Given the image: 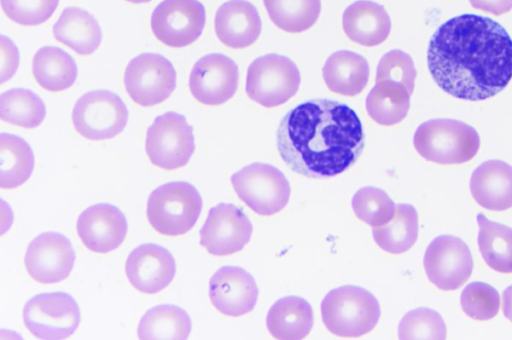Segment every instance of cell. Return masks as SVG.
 <instances>
[{
	"label": "cell",
	"instance_id": "6da1fadb",
	"mask_svg": "<svg viewBox=\"0 0 512 340\" xmlns=\"http://www.w3.org/2000/svg\"><path fill=\"white\" fill-rule=\"evenodd\" d=\"M427 64L444 92L462 100H485L512 79V39L491 18L462 14L434 32Z\"/></svg>",
	"mask_w": 512,
	"mask_h": 340
},
{
	"label": "cell",
	"instance_id": "7a4b0ae2",
	"mask_svg": "<svg viewBox=\"0 0 512 340\" xmlns=\"http://www.w3.org/2000/svg\"><path fill=\"white\" fill-rule=\"evenodd\" d=\"M276 143L280 157L294 172L308 178L337 176L360 157L365 134L356 112L330 99H311L281 119Z\"/></svg>",
	"mask_w": 512,
	"mask_h": 340
},
{
	"label": "cell",
	"instance_id": "3957f363",
	"mask_svg": "<svg viewBox=\"0 0 512 340\" xmlns=\"http://www.w3.org/2000/svg\"><path fill=\"white\" fill-rule=\"evenodd\" d=\"M381 315L376 297L360 286L345 285L330 290L321 302L325 327L342 338H356L371 332Z\"/></svg>",
	"mask_w": 512,
	"mask_h": 340
},
{
	"label": "cell",
	"instance_id": "277c9868",
	"mask_svg": "<svg viewBox=\"0 0 512 340\" xmlns=\"http://www.w3.org/2000/svg\"><path fill=\"white\" fill-rule=\"evenodd\" d=\"M413 145L420 156L438 164H461L479 150L480 136L470 125L455 119H430L418 126Z\"/></svg>",
	"mask_w": 512,
	"mask_h": 340
},
{
	"label": "cell",
	"instance_id": "5b68a950",
	"mask_svg": "<svg viewBox=\"0 0 512 340\" xmlns=\"http://www.w3.org/2000/svg\"><path fill=\"white\" fill-rule=\"evenodd\" d=\"M202 206V198L192 184L176 181L165 183L150 193L146 214L157 232L178 236L194 227Z\"/></svg>",
	"mask_w": 512,
	"mask_h": 340
},
{
	"label": "cell",
	"instance_id": "8992f818",
	"mask_svg": "<svg viewBox=\"0 0 512 340\" xmlns=\"http://www.w3.org/2000/svg\"><path fill=\"white\" fill-rule=\"evenodd\" d=\"M238 197L255 213L271 216L289 202L291 187L285 175L275 166L255 162L230 177Z\"/></svg>",
	"mask_w": 512,
	"mask_h": 340
},
{
	"label": "cell",
	"instance_id": "52a82bcc",
	"mask_svg": "<svg viewBox=\"0 0 512 340\" xmlns=\"http://www.w3.org/2000/svg\"><path fill=\"white\" fill-rule=\"evenodd\" d=\"M300 82V71L290 58L269 53L256 58L249 65L245 89L251 100L272 108L292 98Z\"/></svg>",
	"mask_w": 512,
	"mask_h": 340
},
{
	"label": "cell",
	"instance_id": "ba28073f",
	"mask_svg": "<svg viewBox=\"0 0 512 340\" xmlns=\"http://www.w3.org/2000/svg\"><path fill=\"white\" fill-rule=\"evenodd\" d=\"M145 150L151 163L159 168L184 167L195 151L193 127L182 114H161L147 129Z\"/></svg>",
	"mask_w": 512,
	"mask_h": 340
},
{
	"label": "cell",
	"instance_id": "9c48e42d",
	"mask_svg": "<svg viewBox=\"0 0 512 340\" xmlns=\"http://www.w3.org/2000/svg\"><path fill=\"white\" fill-rule=\"evenodd\" d=\"M80 309L75 299L65 292L35 295L23 309V322L38 339L62 340L70 337L80 323Z\"/></svg>",
	"mask_w": 512,
	"mask_h": 340
},
{
	"label": "cell",
	"instance_id": "30bf717a",
	"mask_svg": "<svg viewBox=\"0 0 512 340\" xmlns=\"http://www.w3.org/2000/svg\"><path fill=\"white\" fill-rule=\"evenodd\" d=\"M72 122L75 130L86 139H112L126 127L128 109L116 93L94 90L76 101Z\"/></svg>",
	"mask_w": 512,
	"mask_h": 340
},
{
	"label": "cell",
	"instance_id": "8fae6325",
	"mask_svg": "<svg viewBox=\"0 0 512 340\" xmlns=\"http://www.w3.org/2000/svg\"><path fill=\"white\" fill-rule=\"evenodd\" d=\"M124 85L130 98L143 107L164 102L176 87V71L172 63L158 53H142L134 57L124 73Z\"/></svg>",
	"mask_w": 512,
	"mask_h": 340
},
{
	"label": "cell",
	"instance_id": "7c38bea8",
	"mask_svg": "<svg viewBox=\"0 0 512 340\" xmlns=\"http://www.w3.org/2000/svg\"><path fill=\"white\" fill-rule=\"evenodd\" d=\"M423 263L429 281L444 291L462 287L473 271L467 244L453 235L434 238L426 248Z\"/></svg>",
	"mask_w": 512,
	"mask_h": 340
},
{
	"label": "cell",
	"instance_id": "4fadbf2b",
	"mask_svg": "<svg viewBox=\"0 0 512 340\" xmlns=\"http://www.w3.org/2000/svg\"><path fill=\"white\" fill-rule=\"evenodd\" d=\"M206 11L198 0H163L151 16L154 36L163 44L182 48L195 42L204 29Z\"/></svg>",
	"mask_w": 512,
	"mask_h": 340
},
{
	"label": "cell",
	"instance_id": "5bb4252c",
	"mask_svg": "<svg viewBox=\"0 0 512 340\" xmlns=\"http://www.w3.org/2000/svg\"><path fill=\"white\" fill-rule=\"evenodd\" d=\"M253 227L247 215L232 203L212 207L200 230V244L215 256L241 251L249 242Z\"/></svg>",
	"mask_w": 512,
	"mask_h": 340
},
{
	"label": "cell",
	"instance_id": "9a60e30c",
	"mask_svg": "<svg viewBox=\"0 0 512 340\" xmlns=\"http://www.w3.org/2000/svg\"><path fill=\"white\" fill-rule=\"evenodd\" d=\"M76 260L70 240L55 231L44 232L28 245L24 264L28 274L37 282L58 283L66 279Z\"/></svg>",
	"mask_w": 512,
	"mask_h": 340
},
{
	"label": "cell",
	"instance_id": "2e32d148",
	"mask_svg": "<svg viewBox=\"0 0 512 340\" xmlns=\"http://www.w3.org/2000/svg\"><path fill=\"white\" fill-rule=\"evenodd\" d=\"M238 82L239 69L234 60L221 53H210L192 67L189 89L200 103L217 106L234 96Z\"/></svg>",
	"mask_w": 512,
	"mask_h": 340
},
{
	"label": "cell",
	"instance_id": "e0dca14e",
	"mask_svg": "<svg viewBox=\"0 0 512 340\" xmlns=\"http://www.w3.org/2000/svg\"><path fill=\"white\" fill-rule=\"evenodd\" d=\"M209 298L222 314L239 317L254 309L258 287L253 276L244 268L223 266L210 278Z\"/></svg>",
	"mask_w": 512,
	"mask_h": 340
},
{
	"label": "cell",
	"instance_id": "ac0fdd59",
	"mask_svg": "<svg viewBox=\"0 0 512 340\" xmlns=\"http://www.w3.org/2000/svg\"><path fill=\"white\" fill-rule=\"evenodd\" d=\"M76 229L80 240L89 250L108 253L123 243L128 224L118 207L110 203H97L79 215Z\"/></svg>",
	"mask_w": 512,
	"mask_h": 340
},
{
	"label": "cell",
	"instance_id": "d6986e66",
	"mask_svg": "<svg viewBox=\"0 0 512 340\" xmlns=\"http://www.w3.org/2000/svg\"><path fill=\"white\" fill-rule=\"evenodd\" d=\"M125 272L129 282L138 291L155 294L165 289L174 279L176 262L172 254L155 243L141 244L126 259Z\"/></svg>",
	"mask_w": 512,
	"mask_h": 340
},
{
	"label": "cell",
	"instance_id": "ffe728a7",
	"mask_svg": "<svg viewBox=\"0 0 512 340\" xmlns=\"http://www.w3.org/2000/svg\"><path fill=\"white\" fill-rule=\"evenodd\" d=\"M214 27L220 42L242 49L259 38L262 22L257 8L248 0H229L217 9Z\"/></svg>",
	"mask_w": 512,
	"mask_h": 340
},
{
	"label": "cell",
	"instance_id": "44dd1931",
	"mask_svg": "<svg viewBox=\"0 0 512 340\" xmlns=\"http://www.w3.org/2000/svg\"><path fill=\"white\" fill-rule=\"evenodd\" d=\"M469 187L474 200L487 210L512 208V166L502 160H487L475 168Z\"/></svg>",
	"mask_w": 512,
	"mask_h": 340
},
{
	"label": "cell",
	"instance_id": "7402d4cb",
	"mask_svg": "<svg viewBox=\"0 0 512 340\" xmlns=\"http://www.w3.org/2000/svg\"><path fill=\"white\" fill-rule=\"evenodd\" d=\"M342 26L351 41L372 47L388 38L391 20L384 6L371 0H358L344 10Z\"/></svg>",
	"mask_w": 512,
	"mask_h": 340
},
{
	"label": "cell",
	"instance_id": "603a6c76",
	"mask_svg": "<svg viewBox=\"0 0 512 340\" xmlns=\"http://www.w3.org/2000/svg\"><path fill=\"white\" fill-rule=\"evenodd\" d=\"M369 74L367 60L349 50L332 53L322 67L326 86L332 92L344 96H356L361 93L368 83Z\"/></svg>",
	"mask_w": 512,
	"mask_h": 340
},
{
	"label": "cell",
	"instance_id": "cb8c5ba5",
	"mask_svg": "<svg viewBox=\"0 0 512 340\" xmlns=\"http://www.w3.org/2000/svg\"><path fill=\"white\" fill-rule=\"evenodd\" d=\"M54 38L80 55L94 53L101 44L102 31L96 18L78 7H67L53 25Z\"/></svg>",
	"mask_w": 512,
	"mask_h": 340
},
{
	"label": "cell",
	"instance_id": "d4e9b609",
	"mask_svg": "<svg viewBox=\"0 0 512 340\" xmlns=\"http://www.w3.org/2000/svg\"><path fill=\"white\" fill-rule=\"evenodd\" d=\"M266 326L275 339H304L313 327L312 307L299 296L280 298L269 309Z\"/></svg>",
	"mask_w": 512,
	"mask_h": 340
},
{
	"label": "cell",
	"instance_id": "484cf974",
	"mask_svg": "<svg viewBox=\"0 0 512 340\" xmlns=\"http://www.w3.org/2000/svg\"><path fill=\"white\" fill-rule=\"evenodd\" d=\"M75 60L55 46H44L36 51L32 61V73L45 90L60 92L70 88L77 78Z\"/></svg>",
	"mask_w": 512,
	"mask_h": 340
},
{
	"label": "cell",
	"instance_id": "4316f807",
	"mask_svg": "<svg viewBox=\"0 0 512 340\" xmlns=\"http://www.w3.org/2000/svg\"><path fill=\"white\" fill-rule=\"evenodd\" d=\"M192 323L188 313L179 306H154L142 316L137 330L141 340H184L190 335Z\"/></svg>",
	"mask_w": 512,
	"mask_h": 340
},
{
	"label": "cell",
	"instance_id": "83f0119b",
	"mask_svg": "<svg viewBox=\"0 0 512 340\" xmlns=\"http://www.w3.org/2000/svg\"><path fill=\"white\" fill-rule=\"evenodd\" d=\"M35 165L30 145L21 137L0 134V187L13 189L24 184Z\"/></svg>",
	"mask_w": 512,
	"mask_h": 340
},
{
	"label": "cell",
	"instance_id": "f1b7e54d",
	"mask_svg": "<svg viewBox=\"0 0 512 340\" xmlns=\"http://www.w3.org/2000/svg\"><path fill=\"white\" fill-rule=\"evenodd\" d=\"M418 230L416 209L410 204L401 203L396 205L395 214L388 223L373 228L372 236L383 251L401 254L415 244Z\"/></svg>",
	"mask_w": 512,
	"mask_h": 340
},
{
	"label": "cell",
	"instance_id": "f546056e",
	"mask_svg": "<svg viewBox=\"0 0 512 340\" xmlns=\"http://www.w3.org/2000/svg\"><path fill=\"white\" fill-rule=\"evenodd\" d=\"M408 90L393 82H376L366 97L369 117L379 125L392 126L401 122L410 108Z\"/></svg>",
	"mask_w": 512,
	"mask_h": 340
},
{
	"label": "cell",
	"instance_id": "4dcf8cb0",
	"mask_svg": "<svg viewBox=\"0 0 512 340\" xmlns=\"http://www.w3.org/2000/svg\"><path fill=\"white\" fill-rule=\"evenodd\" d=\"M479 227L477 243L485 263L496 272L512 273V228L476 216Z\"/></svg>",
	"mask_w": 512,
	"mask_h": 340
},
{
	"label": "cell",
	"instance_id": "1f68e13d",
	"mask_svg": "<svg viewBox=\"0 0 512 340\" xmlns=\"http://www.w3.org/2000/svg\"><path fill=\"white\" fill-rule=\"evenodd\" d=\"M46 116L43 100L24 88H12L0 95V117L4 122L33 129L40 126Z\"/></svg>",
	"mask_w": 512,
	"mask_h": 340
},
{
	"label": "cell",
	"instance_id": "d6a6232c",
	"mask_svg": "<svg viewBox=\"0 0 512 340\" xmlns=\"http://www.w3.org/2000/svg\"><path fill=\"white\" fill-rule=\"evenodd\" d=\"M271 21L288 33L311 28L319 18L321 0H263Z\"/></svg>",
	"mask_w": 512,
	"mask_h": 340
},
{
	"label": "cell",
	"instance_id": "836d02e7",
	"mask_svg": "<svg viewBox=\"0 0 512 340\" xmlns=\"http://www.w3.org/2000/svg\"><path fill=\"white\" fill-rule=\"evenodd\" d=\"M351 204L357 218L371 227L388 223L396 211V205L388 194L373 186L358 189L352 197Z\"/></svg>",
	"mask_w": 512,
	"mask_h": 340
},
{
	"label": "cell",
	"instance_id": "e575fe53",
	"mask_svg": "<svg viewBox=\"0 0 512 340\" xmlns=\"http://www.w3.org/2000/svg\"><path fill=\"white\" fill-rule=\"evenodd\" d=\"M446 325L442 316L435 310L420 307L407 312L398 326V338L437 339L446 338Z\"/></svg>",
	"mask_w": 512,
	"mask_h": 340
},
{
	"label": "cell",
	"instance_id": "d590c367",
	"mask_svg": "<svg viewBox=\"0 0 512 340\" xmlns=\"http://www.w3.org/2000/svg\"><path fill=\"white\" fill-rule=\"evenodd\" d=\"M460 304L468 317L486 321L498 314L500 296L493 286L484 282H472L462 290Z\"/></svg>",
	"mask_w": 512,
	"mask_h": 340
},
{
	"label": "cell",
	"instance_id": "8d00e7d4",
	"mask_svg": "<svg viewBox=\"0 0 512 340\" xmlns=\"http://www.w3.org/2000/svg\"><path fill=\"white\" fill-rule=\"evenodd\" d=\"M415 79L416 68L408 53L400 49H393L381 57L376 70V82L397 83L404 86L412 94Z\"/></svg>",
	"mask_w": 512,
	"mask_h": 340
},
{
	"label": "cell",
	"instance_id": "74e56055",
	"mask_svg": "<svg viewBox=\"0 0 512 340\" xmlns=\"http://www.w3.org/2000/svg\"><path fill=\"white\" fill-rule=\"evenodd\" d=\"M58 4L59 0H1L6 16L24 26H36L46 22Z\"/></svg>",
	"mask_w": 512,
	"mask_h": 340
},
{
	"label": "cell",
	"instance_id": "f35d334b",
	"mask_svg": "<svg viewBox=\"0 0 512 340\" xmlns=\"http://www.w3.org/2000/svg\"><path fill=\"white\" fill-rule=\"evenodd\" d=\"M0 59V81L5 83L14 76L18 69L19 51L13 41L4 35L0 36Z\"/></svg>",
	"mask_w": 512,
	"mask_h": 340
},
{
	"label": "cell",
	"instance_id": "ab89813d",
	"mask_svg": "<svg viewBox=\"0 0 512 340\" xmlns=\"http://www.w3.org/2000/svg\"><path fill=\"white\" fill-rule=\"evenodd\" d=\"M472 7L491 13L503 15L512 9V0H469Z\"/></svg>",
	"mask_w": 512,
	"mask_h": 340
},
{
	"label": "cell",
	"instance_id": "60d3db41",
	"mask_svg": "<svg viewBox=\"0 0 512 340\" xmlns=\"http://www.w3.org/2000/svg\"><path fill=\"white\" fill-rule=\"evenodd\" d=\"M502 301L503 314L512 323V285L503 291Z\"/></svg>",
	"mask_w": 512,
	"mask_h": 340
},
{
	"label": "cell",
	"instance_id": "b9f144b4",
	"mask_svg": "<svg viewBox=\"0 0 512 340\" xmlns=\"http://www.w3.org/2000/svg\"><path fill=\"white\" fill-rule=\"evenodd\" d=\"M130 3H134V4H142V3H148L150 2L151 0H126Z\"/></svg>",
	"mask_w": 512,
	"mask_h": 340
}]
</instances>
